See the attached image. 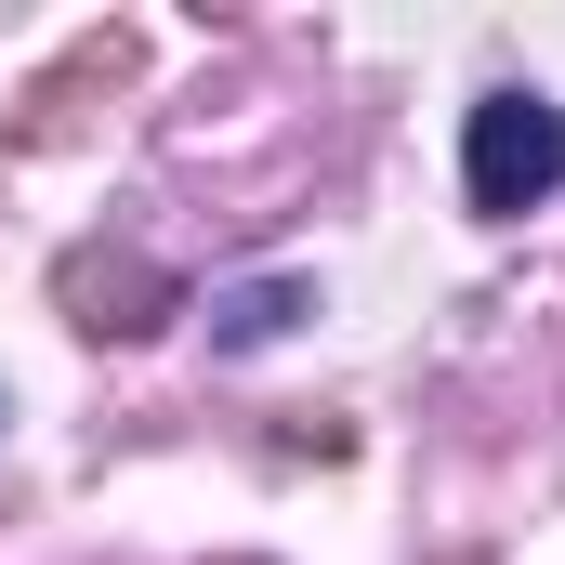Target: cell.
<instances>
[{"label":"cell","instance_id":"4","mask_svg":"<svg viewBox=\"0 0 565 565\" xmlns=\"http://www.w3.org/2000/svg\"><path fill=\"white\" fill-rule=\"evenodd\" d=\"M0 422H13V395H0Z\"/></svg>","mask_w":565,"mask_h":565},{"label":"cell","instance_id":"2","mask_svg":"<svg viewBox=\"0 0 565 565\" xmlns=\"http://www.w3.org/2000/svg\"><path fill=\"white\" fill-rule=\"evenodd\" d=\"M53 302H66L93 342H132V329H158V316H171V277H158L145 250H66Z\"/></svg>","mask_w":565,"mask_h":565},{"label":"cell","instance_id":"3","mask_svg":"<svg viewBox=\"0 0 565 565\" xmlns=\"http://www.w3.org/2000/svg\"><path fill=\"white\" fill-rule=\"evenodd\" d=\"M302 316H316V289H302V277H237V289H211V342H224V355L277 342V329H302Z\"/></svg>","mask_w":565,"mask_h":565},{"label":"cell","instance_id":"1","mask_svg":"<svg viewBox=\"0 0 565 565\" xmlns=\"http://www.w3.org/2000/svg\"><path fill=\"white\" fill-rule=\"evenodd\" d=\"M460 184H473V211H540V198L565 184V106L487 93L473 132H460Z\"/></svg>","mask_w":565,"mask_h":565}]
</instances>
